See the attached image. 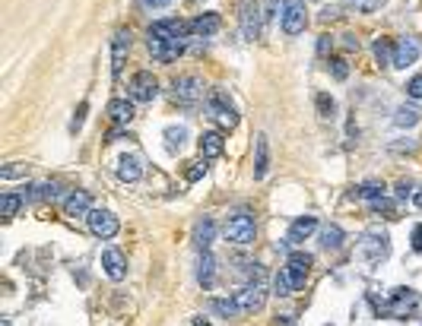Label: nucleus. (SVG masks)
Here are the masks:
<instances>
[{
	"mask_svg": "<svg viewBox=\"0 0 422 326\" xmlns=\"http://www.w3.org/2000/svg\"><path fill=\"white\" fill-rule=\"evenodd\" d=\"M207 117L219 124L223 130H232L235 124H238V111H235V105L229 102V95H225L223 89L207 92Z\"/></svg>",
	"mask_w": 422,
	"mask_h": 326,
	"instance_id": "obj_1",
	"label": "nucleus"
},
{
	"mask_svg": "<svg viewBox=\"0 0 422 326\" xmlns=\"http://www.w3.org/2000/svg\"><path fill=\"white\" fill-rule=\"evenodd\" d=\"M225 237L232 241V244H254L257 237V229H254V219H251L248 212H232L229 222H225Z\"/></svg>",
	"mask_w": 422,
	"mask_h": 326,
	"instance_id": "obj_2",
	"label": "nucleus"
},
{
	"mask_svg": "<svg viewBox=\"0 0 422 326\" xmlns=\"http://www.w3.org/2000/svg\"><path fill=\"white\" fill-rule=\"evenodd\" d=\"M172 98L181 108H194L197 102H203V82L197 76H178L172 82Z\"/></svg>",
	"mask_w": 422,
	"mask_h": 326,
	"instance_id": "obj_3",
	"label": "nucleus"
},
{
	"mask_svg": "<svg viewBox=\"0 0 422 326\" xmlns=\"http://www.w3.org/2000/svg\"><path fill=\"white\" fill-rule=\"evenodd\" d=\"M308 25V10L305 0H282V32L286 35H302Z\"/></svg>",
	"mask_w": 422,
	"mask_h": 326,
	"instance_id": "obj_4",
	"label": "nucleus"
},
{
	"mask_svg": "<svg viewBox=\"0 0 422 326\" xmlns=\"http://www.w3.org/2000/svg\"><path fill=\"white\" fill-rule=\"evenodd\" d=\"M86 222H89V231H92V235L102 237V241L115 237L118 229H121L118 216H115V212H108V209H92L89 216H86Z\"/></svg>",
	"mask_w": 422,
	"mask_h": 326,
	"instance_id": "obj_5",
	"label": "nucleus"
},
{
	"mask_svg": "<svg viewBox=\"0 0 422 326\" xmlns=\"http://www.w3.org/2000/svg\"><path fill=\"white\" fill-rule=\"evenodd\" d=\"M419 54H422V41L416 38V35H403V38L394 45V64L390 67L406 70V67H413L416 60H419Z\"/></svg>",
	"mask_w": 422,
	"mask_h": 326,
	"instance_id": "obj_6",
	"label": "nucleus"
},
{
	"mask_svg": "<svg viewBox=\"0 0 422 326\" xmlns=\"http://www.w3.org/2000/svg\"><path fill=\"white\" fill-rule=\"evenodd\" d=\"M311 263H315V257L311 253H305V251H296V253H289V260H286V272H289V279H292V286H296V292L302 286H305V279H308V272H311Z\"/></svg>",
	"mask_w": 422,
	"mask_h": 326,
	"instance_id": "obj_7",
	"label": "nucleus"
},
{
	"mask_svg": "<svg viewBox=\"0 0 422 326\" xmlns=\"http://www.w3.org/2000/svg\"><path fill=\"white\" fill-rule=\"evenodd\" d=\"M156 95H159L156 76L149 73V70H140V73H133V80H131V98H133V102H153Z\"/></svg>",
	"mask_w": 422,
	"mask_h": 326,
	"instance_id": "obj_8",
	"label": "nucleus"
},
{
	"mask_svg": "<svg viewBox=\"0 0 422 326\" xmlns=\"http://www.w3.org/2000/svg\"><path fill=\"white\" fill-rule=\"evenodd\" d=\"M416 304H419V294H416L413 288H397V292H394V301L384 307V314H390V317H397V320H406V314H413Z\"/></svg>",
	"mask_w": 422,
	"mask_h": 326,
	"instance_id": "obj_9",
	"label": "nucleus"
},
{
	"mask_svg": "<svg viewBox=\"0 0 422 326\" xmlns=\"http://www.w3.org/2000/svg\"><path fill=\"white\" fill-rule=\"evenodd\" d=\"M102 269H105V276L111 279V282H121V279L127 276L124 253L118 251V247H105V251H102Z\"/></svg>",
	"mask_w": 422,
	"mask_h": 326,
	"instance_id": "obj_10",
	"label": "nucleus"
},
{
	"mask_svg": "<svg viewBox=\"0 0 422 326\" xmlns=\"http://www.w3.org/2000/svg\"><path fill=\"white\" fill-rule=\"evenodd\" d=\"M127 51H131V32H127V29H118L115 38H111V76H121Z\"/></svg>",
	"mask_w": 422,
	"mask_h": 326,
	"instance_id": "obj_11",
	"label": "nucleus"
},
{
	"mask_svg": "<svg viewBox=\"0 0 422 326\" xmlns=\"http://www.w3.org/2000/svg\"><path fill=\"white\" fill-rule=\"evenodd\" d=\"M267 301V288L260 286V282H254V286H245L241 292H235V304H238L241 310H260Z\"/></svg>",
	"mask_w": 422,
	"mask_h": 326,
	"instance_id": "obj_12",
	"label": "nucleus"
},
{
	"mask_svg": "<svg viewBox=\"0 0 422 326\" xmlns=\"http://www.w3.org/2000/svg\"><path fill=\"white\" fill-rule=\"evenodd\" d=\"M89 212H92V196H89V190H74V194L64 200V216H70V219L89 216Z\"/></svg>",
	"mask_w": 422,
	"mask_h": 326,
	"instance_id": "obj_13",
	"label": "nucleus"
},
{
	"mask_svg": "<svg viewBox=\"0 0 422 326\" xmlns=\"http://www.w3.org/2000/svg\"><path fill=\"white\" fill-rule=\"evenodd\" d=\"M315 231H318V219H315V216H298V219L289 225L286 241H289V244H302V241H308Z\"/></svg>",
	"mask_w": 422,
	"mask_h": 326,
	"instance_id": "obj_14",
	"label": "nucleus"
},
{
	"mask_svg": "<svg viewBox=\"0 0 422 326\" xmlns=\"http://www.w3.org/2000/svg\"><path fill=\"white\" fill-rule=\"evenodd\" d=\"M254 181H264L267 172H270V143H267V133H257L254 143Z\"/></svg>",
	"mask_w": 422,
	"mask_h": 326,
	"instance_id": "obj_15",
	"label": "nucleus"
},
{
	"mask_svg": "<svg viewBox=\"0 0 422 326\" xmlns=\"http://www.w3.org/2000/svg\"><path fill=\"white\" fill-rule=\"evenodd\" d=\"M223 29V19H219V13H200V16L190 19V32L200 35V38H210V35H216Z\"/></svg>",
	"mask_w": 422,
	"mask_h": 326,
	"instance_id": "obj_16",
	"label": "nucleus"
},
{
	"mask_svg": "<svg viewBox=\"0 0 422 326\" xmlns=\"http://www.w3.org/2000/svg\"><path fill=\"white\" fill-rule=\"evenodd\" d=\"M241 35L248 41H254L260 35V25H257V3L254 0H241Z\"/></svg>",
	"mask_w": 422,
	"mask_h": 326,
	"instance_id": "obj_17",
	"label": "nucleus"
},
{
	"mask_svg": "<svg viewBox=\"0 0 422 326\" xmlns=\"http://www.w3.org/2000/svg\"><path fill=\"white\" fill-rule=\"evenodd\" d=\"M118 178L124 181V184H137V181L143 178L140 159H133V155H121V159H118Z\"/></svg>",
	"mask_w": 422,
	"mask_h": 326,
	"instance_id": "obj_18",
	"label": "nucleus"
},
{
	"mask_svg": "<svg viewBox=\"0 0 422 326\" xmlns=\"http://www.w3.org/2000/svg\"><path fill=\"white\" fill-rule=\"evenodd\" d=\"M105 111H108V117H111L118 127H127V124L133 121V105L127 102V98H111Z\"/></svg>",
	"mask_w": 422,
	"mask_h": 326,
	"instance_id": "obj_19",
	"label": "nucleus"
},
{
	"mask_svg": "<svg viewBox=\"0 0 422 326\" xmlns=\"http://www.w3.org/2000/svg\"><path fill=\"white\" fill-rule=\"evenodd\" d=\"M213 235H216V225L210 216H203V219L194 225V247H197L200 253L210 251V244H213Z\"/></svg>",
	"mask_w": 422,
	"mask_h": 326,
	"instance_id": "obj_20",
	"label": "nucleus"
},
{
	"mask_svg": "<svg viewBox=\"0 0 422 326\" xmlns=\"http://www.w3.org/2000/svg\"><path fill=\"white\" fill-rule=\"evenodd\" d=\"M223 149H225V139L219 130H210L200 137V155H203V159H219Z\"/></svg>",
	"mask_w": 422,
	"mask_h": 326,
	"instance_id": "obj_21",
	"label": "nucleus"
},
{
	"mask_svg": "<svg viewBox=\"0 0 422 326\" xmlns=\"http://www.w3.org/2000/svg\"><path fill=\"white\" fill-rule=\"evenodd\" d=\"M213 279H216V260H213V253L203 251L200 253V260H197V282L203 288L213 286Z\"/></svg>",
	"mask_w": 422,
	"mask_h": 326,
	"instance_id": "obj_22",
	"label": "nucleus"
},
{
	"mask_svg": "<svg viewBox=\"0 0 422 326\" xmlns=\"http://www.w3.org/2000/svg\"><path fill=\"white\" fill-rule=\"evenodd\" d=\"M343 241H346V235H343V229H340V225H324V229H321V247H324V251H340V247H343Z\"/></svg>",
	"mask_w": 422,
	"mask_h": 326,
	"instance_id": "obj_23",
	"label": "nucleus"
},
{
	"mask_svg": "<svg viewBox=\"0 0 422 326\" xmlns=\"http://www.w3.org/2000/svg\"><path fill=\"white\" fill-rule=\"evenodd\" d=\"M166 146H168V152H181L184 149V143H188V127H166Z\"/></svg>",
	"mask_w": 422,
	"mask_h": 326,
	"instance_id": "obj_24",
	"label": "nucleus"
},
{
	"mask_svg": "<svg viewBox=\"0 0 422 326\" xmlns=\"http://www.w3.org/2000/svg\"><path fill=\"white\" fill-rule=\"evenodd\" d=\"M23 200H25V196L13 194V190H10V194H3V200H0V216H3V219H13V216L19 212V206H23Z\"/></svg>",
	"mask_w": 422,
	"mask_h": 326,
	"instance_id": "obj_25",
	"label": "nucleus"
},
{
	"mask_svg": "<svg viewBox=\"0 0 422 326\" xmlns=\"http://www.w3.org/2000/svg\"><path fill=\"white\" fill-rule=\"evenodd\" d=\"M353 196H359L365 203H375V200L384 196V184H359V187H353Z\"/></svg>",
	"mask_w": 422,
	"mask_h": 326,
	"instance_id": "obj_26",
	"label": "nucleus"
},
{
	"mask_svg": "<svg viewBox=\"0 0 422 326\" xmlns=\"http://www.w3.org/2000/svg\"><path fill=\"white\" fill-rule=\"evenodd\" d=\"M210 307L216 310V314H223L225 320H232L235 314H238V304H235V298H213V301H210Z\"/></svg>",
	"mask_w": 422,
	"mask_h": 326,
	"instance_id": "obj_27",
	"label": "nucleus"
},
{
	"mask_svg": "<svg viewBox=\"0 0 422 326\" xmlns=\"http://www.w3.org/2000/svg\"><path fill=\"white\" fill-rule=\"evenodd\" d=\"M375 60H378L381 67H384V64H394V45H390L388 38H378V41H375Z\"/></svg>",
	"mask_w": 422,
	"mask_h": 326,
	"instance_id": "obj_28",
	"label": "nucleus"
},
{
	"mask_svg": "<svg viewBox=\"0 0 422 326\" xmlns=\"http://www.w3.org/2000/svg\"><path fill=\"white\" fill-rule=\"evenodd\" d=\"M388 3V0H343V7L356 10V13H375V10H381Z\"/></svg>",
	"mask_w": 422,
	"mask_h": 326,
	"instance_id": "obj_29",
	"label": "nucleus"
},
{
	"mask_svg": "<svg viewBox=\"0 0 422 326\" xmlns=\"http://www.w3.org/2000/svg\"><path fill=\"white\" fill-rule=\"evenodd\" d=\"M274 288H276V294H280V298H286V294L296 292V286H292V279H289V272H286V269H280V272H276Z\"/></svg>",
	"mask_w": 422,
	"mask_h": 326,
	"instance_id": "obj_30",
	"label": "nucleus"
},
{
	"mask_svg": "<svg viewBox=\"0 0 422 326\" xmlns=\"http://www.w3.org/2000/svg\"><path fill=\"white\" fill-rule=\"evenodd\" d=\"M416 121H419V111H416V108H400L397 117H394V124H397V127H413Z\"/></svg>",
	"mask_w": 422,
	"mask_h": 326,
	"instance_id": "obj_31",
	"label": "nucleus"
},
{
	"mask_svg": "<svg viewBox=\"0 0 422 326\" xmlns=\"http://www.w3.org/2000/svg\"><path fill=\"white\" fill-rule=\"evenodd\" d=\"M372 209H375V212H384V219H397V206L390 203L388 196H381V200H375V203H372Z\"/></svg>",
	"mask_w": 422,
	"mask_h": 326,
	"instance_id": "obj_32",
	"label": "nucleus"
},
{
	"mask_svg": "<svg viewBox=\"0 0 422 326\" xmlns=\"http://www.w3.org/2000/svg\"><path fill=\"white\" fill-rule=\"evenodd\" d=\"M207 174V162H190L188 168H184V178H188V184H194V181H200Z\"/></svg>",
	"mask_w": 422,
	"mask_h": 326,
	"instance_id": "obj_33",
	"label": "nucleus"
},
{
	"mask_svg": "<svg viewBox=\"0 0 422 326\" xmlns=\"http://www.w3.org/2000/svg\"><path fill=\"white\" fill-rule=\"evenodd\" d=\"M318 111H321V117H333V111H337V102H333L331 95H318Z\"/></svg>",
	"mask_w": 422,
	"mask_h": 326,
	"instance_id": "obj_34",
	"label": "nucleus"
},
{
	"mask_svg": "<svg viewBox=\"0 0 422 326\" xmlns=\"http://www.w3.org/2000/svg\"><path fill=\"white\" fill-rule=\"evenodd\" d=\"M331 73H333V80H346V76H349L346 60H343V58H333L331 60Z\"/></svg>",
	"mask_w": 422,
	"mask_h": 326,
	"instance_id": "obj_35",
	"label": "nucleus"
},
{
	"mask_svg": "<svg viewBox=\"0 0 422 326\" xmlns=\"http://www.w3.org/2000/svg\"><path fill=\"white\" fill-rule=\"evenodd\" d=\"M406 92L413 98H422V76H413V80L406 82Z\"/></svg>",
	"mask_w": 422,
	"mask_h": 326,
	"instance_id": "obj_36",
	"label": "nucleus"
},
{
	"mask_svg": "<svg viewBox=\"0 0 422 326\" xmlns=\"http://www.w3.org/2000/svg\"><path fill=\"white\" fill-rule=\"evenodd\" d=\"M86 111H89V105H80V111H76V117H74V124H70V130H80V127H83V117H86Z\"/></svg>",
	"mask_w": 422,
	"mask_h": 326,
	"instance_id": "obj_37",
	"label": "nucleus"
},
{
	"mask_svg": "<svg viewBox=\"0 0 422 326\" xmlns=\"http://www.w3.org/2000/svg\"><path fill=\"white\" fill-rule=\"evenodd\" d=\"M0 174H3V178H19V174H25V168L23 165H7Z\"/></svg>",
	"mask_w": 422,
	"mask_h": 326,
	"instance_id": "obj_38",
	"label": "nucleus"
},
{
	"mask_svg": "<svg viewBox=\"0 0 422 326\" xmlns=\"http://www.w3.org/2000/svg\"><path fill=\"white\" fill-rule=\"evenodd\" d=\"M331 45H333L331 35H321V38H318V54H327V51H331Z\"/></svg>",
	"mask_w": 422,
	"mask_h": 326,
	"instance_id": "obj_39",
	"label": "nucleus"
},
{
	"mask_svg": "<svg viewBox=\"0 0 422 326\" xmlns=\"http://www.w3.org/2000/svg\"><path fill=\"white\" fill-rule=\"evenodd\" d=\"M410 241H413V251L422 253V225H416L413 229V237H410Z\"/></svg>",
	"mask_w": 422,
	"mask_h": 326,
	"instance_id": "obj_40",
	"label": "nucleus"
},
{
	"mask_svg": "<svg viewBox=\"0 0 422 326\" xmlns=\"http://www.w3.org/2000/svg\"><path fill=\"white\" fill-rule=\"evenodd\" d=\"M410 190H413V184H406V181H400V184H397V196H400V200H406V196H410Z\"/></svg>",
	"mask_w": 422,
	"mask_h": 326,
	"instance_id": "obj_41",
	"label": "nucleus"
},
{
	"mask_svg": "<svg viewBox=\"0 0 422 326\" xmlns=\"http://www.w3.org/2000/svg\"><path fill=\"white\" fill-rule=\"evenodd\" d=\"M143 3H146V7H168V3H172V0H143Z\"/></svg>",
	"mask_w": 422,
	"mask_h": 326,
	"instance_id": "obj_42",
	"label": "nucleus"
},
{
	"mask_svg": "<svg viewBox=\"0 0 422 326\" xmlns=\"http://www.w3.org/2000/svg\"><path fill=\"white\" fill-rule=\"evenodd\" d=\"M343 38H346V41H343V45H346L349 51H353V48H359V38H353V35H343Z\"/></svg>",
	"mask_w": 422,
	"mask_h": 326,
	"instance_id": "obj_43",
	"label": "nucleus"
},
{
	"mask_svg": "<svg viewBox=\"0 0 422 326\" xmlns=\"http://www.w3.org/2000/svg\"><path fill=\"white\" fill-rule=\"evenodd\" d=\"M190 326H210V323H207V320H203V317H197V320H194V323H190Z\"/></svg>",
	"mask_w": 422,
	"mask_h": 326,
	"instance_id": "obj_44",
	"label": "nucleus"
},
{
	"mask_svg": "<svg viewBox=\"0 0 422 326\" xmlns=\"http://www.w3.org/2000/svg\"><path fill=\"white\" fill-rule=\"evenodd\" d=\"M416 206H419V209H422V190H419V194H416Z\"/></svg>",
	"mask_w": 422,
	"mask_h": 326,
	"instance_id": "obj_45",
	"label": "nucleus"
},
{
	"mask_svg": "<svg viewBox=\"0 0 422 326\" xmlns=\"http://www.w3.org/2000/svg\"><path fill=\"white\" fill-rule=\"evenodd\" d=\"M0 326H10V320H0Z\"/></svg>",
	"mask_w": 422,
	"mask_h": 326,
	"instance_id": "obj_46",
	"label": "nucleus"
},
{
	"mask_svg": "<svg viewBox=\"0 0 422 326\" xmlns=\"http://www.w3.org/2000/svg\"><path fill=\"white\" fill-rule=\"evenodd\" d=\"M194 3H203V0H194Z\"/></svg>",
	"mask_w": 422,
	"mask_h": 326,
	"instance_id": "obj_47",
	"label": "nucleus"
}]
</instances>
